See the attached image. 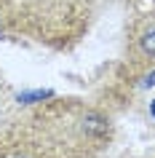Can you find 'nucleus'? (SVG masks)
I'll return each mask as SVG.
<instances>
[{"label": "nucleus", "mask_w": 155, "mask_h": 158, "mask_svg": "<svg viewBox=\"0 0 155 158\" xmlns=\"http://www.w3.org/2000/svg\"><path fill=\"white\" fill-rule=\"evenodd\" d=\"M139 48L145 51L147 56H153V59H155V24H153V27H147L145 32H142V38H139Z\"/></svg>", "instance_id": "1"}, {"label": "nucleus", "mask_w": 155, "mask_h": 158, "mask_svg": "<svg viewBox=\"0 0 155 158\" xmlns=\"http://www.w3.org/2000/svg\"><path fill=\"white\" fill-rule=\"evenodd\" d=\"M83 123H86V131H91V134H104L107 131V121L102 115H96V113H88Z\"/></svg>", "instance_id": "2"}, {"label": "nucleus", "mask_w": 155, "mask_h": 158, "mask_svg": "<svg viewBox=\"0 0 155 158\" xmlns=\"http://www.w3.org/2000/svg\"><path fill=\"white\" fill-rule=\"evenodd\" d=\"M16 158H22V156H16Z\"/></svg>", "instance_id": "3"}]
</instances>
